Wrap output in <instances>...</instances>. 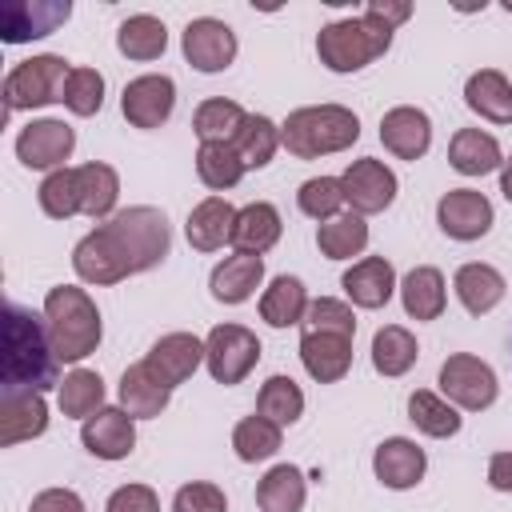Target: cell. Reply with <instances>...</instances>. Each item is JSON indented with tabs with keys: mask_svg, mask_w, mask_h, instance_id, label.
<instances>
[{
	"mask_svg": "<svg viewBox=\"0 0 512 512\" xmlns=\"http://www.w3.org/2000/svg\"><path fill=\"white\" fill-rule=\"evenodd\" d=\"M452 288H456V296H460V304L472 312V316H484V312H492L500 300H504V276L492 268V264H460L456 268V276H452Z\"/></svg>",
	"mask_w": 512,
	"mask_h": 512,
	"instance_id": "cell-30",
	"label": "cell"
},
{
	"mask_svg": "<svg viewBox=\"0 0 512 512\" xmlns=\"http://www.w3.org/2000/svg\"><path fill=\"white\" fill-rule=\"evenodd\" d=\"M76 188H80V212L92 220L116 216V200H120V176L112 164L88 160L76 168Z\"/></svg>",
	"mask_w": 512,
	"mask_h": 512,
	"instance_id": "cell-29",
	"label": "cell"
},
{
	"mask_svg": "<svg viewBox=\"0 0 512 512\" xmlns=\"http://www.w3.org/2000/svg\"><path fill=\"white\" fill-rule=\"evenodd\" d=\"M340 288L356 308H384L400 284H396V268L384 256H364L340 276Z\"/></svg>",
	"mask_w": 512,
	"mask_h": 512,
	"instance_id": "cell-20",
	"label": "cell"
},
{
	"mask_svg": "<svg viewBox=\"0 0 512 512\" xmlns=\"http://www.w3.org/2000/svg\"><path fill=\"white\" fill-rule=\"evenodd\" d=\"M116 48H120V56H128V60H156V56H164V48H168V28H164V20H156V16H148V12L128 16V20L116 28Z\"/></svg>",
	"mask_w": 512,
	"mask_h": 512,
	"instance_id": "cell-35",
	"label": "cell"
},
{
	"mask_svg": "<svg viewBox=\"0 0 512 512\" xmlns=\"http://www.w3.org/2000/svg\"><path fill=\"white\" fill-rule=\"evenodd\" d=\"M416 356H420V344L404 324H384L372 336V368L380 376H404L416 364Z\"/></svg>",
	"mask_w": 512,
	"mask_h": 512,
	"instance_id": "cell-34",
	"label": "cell"
},
{
	"mask_svg": "<svg viewBox=\"0 0 512 512\" xmlns=\"http://www.w3.org/2000/svg\"><path fill=\"white\" fill-rule=\"evenodd\" d=\"M76 148V132L64 124V120H32L28 128H20L16 136V160L24 168H40V172H56V168H68L64 160L72 156Z\"/></svg>",
	"mask_w": 512,
	"mask_h": 512,
	"instance_id": "cell-10",
	"label": "cell"
},
{
	"mask_svg": "<svg viewBox=\"0 0 512 512\" xmlns=\"http://www.w3.org/2000/svg\"><path fill=\"white\" fill-rule=\"evenodd\" d=\"M60 360L48 340L44 316L32 308H4V392H48L60 388Z\"/></svg>",
	"mask_w": 512,
	"mask_h": 512,
	"instance_id": "cell-2",
	"label": "cell"
},
{
	"mask_svg": "<svg viewBox=\"0 0 512 512\" xmlns=\"http://www.w3.org/2000/svg\"><path fill=\"white\" fill-rule=\"evenodd\" d=\"M308 304L312 300L300 276H276L260 296V320L272 328H292V324H304Z\"/></svg>",
	"mask_w": 512,
	"mask_h": 512,
	"instance_id": "cell-31",
	"label": "cell"
},
{
	"mask_svg": "<svg viewBox=\"0 0 512 512\" xmlns=\"http://www.w3.org/2000/svg\"><path fill=\"white\" fill-rule=\"evenodd\" d=\"M296 204H300L304 216H312L320 224L332 220V216H340V204H344L340 176H312V180H304L300 192H296Z\"/></svg>",
	"mask_w": 512,
	"mask_h": 512,
	"instance_id": "cell-44",
	"label": "cell"
},
{
	"mask_svg": "<svg viewBox=\"0 0 512 512\" xmlns=\"http://www.w3.org/2000/svg\"><path fill=\"white\" fill-rule=\"evenodd\" d=\"M232 452L244 460V464H256V460H268L280 452V428L264 416H244L236 428H232Z\"/></svg>",
	"mask_w": 512,
	"mask_h": 512,
	"instance_id": "cell-42",
	"label": "cell"
},
{
	"mask_svg": "<svg viewBox=\"0 0 512 512\" xmlns=\"http://www.w3.org/2000/svg\"><path fill=\"white\" fill-rule=\"evenodd\" d=\"M492 220H496L492 200H488L484 192H476V188H448V192L440 196V204H436V224H440V232L452 236V240H464V244L488 236Z\"/></svg>",
	"mask_w": 512,
	"mask_h": 512,
	"instance_id": "cell-13",
	"label": "cell"
},
{
	"mask_svg": "<svg viewBox=\"0 0 512 512\" xmlns=\"http://www.w3.org/2000/svg\"><path fill=\"white\" fill-rule=\"evenodd\" d=\"M196 176H200L212 192H228V188L240 184L244 164H240V156H236L232 144H224V140H208V144L196 148Z\"/></svg>",
	"mask_w": 512,
	"mask_h": 512,
	"instance_id": "cell-40",
	"label": "cell"
},
{
	"mask_svg": "<svg viewBox=\"0 0 512 512\" xmlns=\"http://www.w3.org/2000/svg\"><path fill=\"white\" fill-rule=\"evenodd\" d=\"M304 500H308V480H304V472L296 464H276L256 484L260 512H300Z\"/></svg>",
	"mask_w": 512,
	"mask_h": 512,
	"instance_id": "cell-32",
	"label": "cell"
},
{
	"mask_svg": "<svg viewBox=\"0 0 512 512\" xmlns=\"http://www.w3.org/2000/svg\"><path fill=\"white\" fill-rule=\"evenodd\" d=\"M500 192H504V200L512 204V156H508L504 168H500Z\"/></svg>",
	"mask_w": 512,
	"mask_h": 512,
	"instance_id": "cell-52",
	"label": "cell"
},
{
	"mask_svg": "<svg viewBox=\"0 0 512 512\" xmlns=\"http://www.w3.org/2000/svg\"><path fill=\"white\" fill-rule=\"evenodd\" d=\"M464 104L476 116L492 120V124H512V84H508V76L496 72V68L472 72L468 84H464Z\"/></svg>",
	"mask_w": 512,
	"mask_h": 512,
	"instance_id": "cell-27",
	"label": "cell"
},
{
	"mask_svg": "<svg viewBox=\"0 0 512 512\" xmlns=\"http://www.w3.org/2000/svg\"><path fill=\"white\" fill-rule=\"evenodd\" d=\"M200 364H204V340L192 336V332H168V336H160V340L148 348V356H144V368H148L164 388L184 384Z\"/></svg>",
	"mask_w": 512,
	"mask_h": 512,
	"instance_id": "cell-14",
	"label": "cell"
},
{
	"mask_svg": "<svg viewBox=\"0 0 512 512\" xmlns=\"http://www.w3.org/2000/svg\"><path fill=\"white\" fill-rule=\"evenodd\" d=\"M504 12H508V16H512V0H508V4H504Z\"/></svg>",
	"mask_w": 512,
	"mask_h": 512,
	"instance_id": "cell-53",
	"label": "cell"
},
{
	"mask_svg": "<svg viewBox=\"0 0 512 512\" xmlns=\"http://www.w3.org/2000/svg\"><path fill=\"white\" fill-rule=\"evenodd\" d=\"M72 68L64 56H32L20 60L8 76H4V116L24 112V108H44V104H64V84H68Z\"/></svg>",
	"mask_w": 512,
	"mask_h": 512,
	"instance_id": "cell-6",
	"label": "cell"
},
{
	"mask_svg": "<svg viewBox=\"0 0 512 512\" xmlns=\"http://www.w3.org/2000/svg\"><path fill=\"white\" fill-rule=\"evenodd\" d=\"M256 416L272 420L276 428H288L304 416V392L292 376H268L260 396H256Z\"/></svg>",
	"mask_w": 512,
	"mask_h": 512,
	"instance_id": "cell-38",
	"label": "cell"
},
{
	"mask_svg": "<svg viewBox=\"0 0 512 512\" xmlns=\"http://www.w3.org/2000/svg\"><path fill=\"white\" fill-rule=\"evenodd\" d=\"M244 120H248V112H244L236 100L212 96V100H204V104L196 108V116H192V132L200 136V144H208V140H224V144H232L236 132L244 128Z\"/></svg>",
	"mask_w": 512,
	"mask_h": 512,
	"instance_id": "cell-39",
	"label": "cell"
},
{
	"mask_svg": "<svg viewBox=\"0 0 512 512\" xmlns=\"http://www.w3.org/2000/svg\"><path fill=\"white\" fill-rule=\"evenodd\" d=\"M316 248L328 256V260H352L368 248V224L364 216L356 212H344V216H332L316 228Z\"/></svg>",
	"mask_w": 512,
	"mask_h": 512,
	"instance_id": "cell-36",
	"label": "cell"
},
{
	"mask_svg": "<svg viewBox=\"0 0 512 512\" xmlns=\"http://www.w3.org/2000/svg\"><path fill=\"white\" fill-rule=\"evenodd\" d=\"M64 108L76 116H96L104 108V76L96 68H72L64 84Z\"/></svg>",
	"mask_w": 512,
	"mask_h": 512,
	"instance_id": "cell-45",
	"label": "cell"
},
{
	"mask_svg": "<svg viewBox=\"0 0 512 512\" xmlns=\"http://www.w3.org/2000/svg\"><path fill=\"white\" fill-rule=\"evenodd\" d=\"M400 304L412 320H440L448 292H444V276L432 264H416L404 280H400Z\"/></svg>",
	"mask_w": 512,
	"mask_h": 512,
	"instance_id": "cell-28",
	"label": "cell"
},
{
	"mask_svg": "<svg viewBox=\"0 0 512 512\" xmlns=\"http://www.w3.org/2000/svg\"><path fill=\"white\" fill-rule=\"evenodd\" d=\"M300 364L316 384H336L352 368V336L340 332H300Z\"/></svg>",
	"mask_w": 512,
	"mask_h": 512,
	"instance_id": "cell-18",
	"label": "cell"
},
{
	"mask_svg": "<svg viewBox=\"0 0 512 512\" xmlns=\"http://www.w3.org/2000/svg\"><path fill=\"white\" fill-rule=\"evenodd\" d=\"M448 164L460 172V176H488L496 168H504V148L492 132H480V128H460L448 144Z\"/></svg>",
	"mask_w": 512,
	"mask_h": 512,
	"instance_id": "cell-25",
	"label": "cell"
},
{
	"mask_svg": "<svg viewBox=\"0 0 512 512\" xmlns=\"http://www.w3.org/2000/svg\"><path fill=\"white\" fill-rule=\"evenodd\" d=\"M232 148H236L244 172H248V168H264V164L276 156V148H280V124H272L268 116H248L244 128L236 132Z\"/></svg>",
	"mask_w": 512,
	"mask_h": 512,
	"instance_id": "cell-41",
	"label": "cell"
},
{
	"mask_svg": "<svg viewBox=\"0 0 512 512\" xmlns=\"http://www.w3.org/2000/svg\"><path fill=\"white\" fill-rule=\"evenodd\" d=\"M368 16H376L380 24H388L392 32L412 16V4L408 0H368V8H364Z\"/></svg>",
	"mask_w": 512,
	"mask_h": 512,
	"instance_id": "cell-50",
	"label": "cell"
},
{
	"mask_svg": "<svg viewBox=\"0 0 512 512\" xmlns=\"http://www.w3.org/2000/svg\"><path fill=\"white\" fill-rule=\"evenodd\" d=\"M284 232V220L276 212V204L268 200H252L236 212V228H232V248L248 252V256H264Z\"/></svg>",
	"mask_w": 512,
	"mask_h": 512,
	"instance_id": "cell-23",
	"label": "cell"
},
{
	"mask_svg": "<svg viewBox=\"0 0 512 512\" xmlns=\"http://www.w3.org/2000/svg\"><path fill=\"white\" fill-rule=\"evenodd\" d=\"M48 432V404L44 392H4L0 396V444H24Z\"/></svg>",
	"mask_w": 512,
	"mask_h": 512,
	"instance_id": "cell-19",
	"label": "cell"
},
{
	"mask_svg": "<svg viewBox=\"0 0 512 512\" xmlns=\"http://www.w3.org/2000/svg\"><path fill=\"white\" fill-rule=\"evenodd\" d=\"M380 144L396 156V160H420L432 148V120L424 108L412 104H396L380 116Z\"/></svg>",
	"mask_w": 512,
	"mask_h": 512,
	"instance_id": "cell-16",
	"label": "cell"
},
{
	"mask_svg": "<svg viewBox=\"0 0 512 512\" xmlns=\"http://www.w3.org/2000/svg\"><path fill=\"white\" fill-rule=\"evenodd\" d=\"M488 484L496 492H512V448L508 452H496L488 460Z\"/></svg>",
	"mask_w": 512,
	"mask_h": 512,
	"instance_id": "cell-51",
	"label": "cell"
},
{
	"mask_svg": "<svg viewBox=\"0 0 512 512\" xmlns=\"http://www.w3.org/2000/svg\"><path fill=\"white\" fill-rule=\"evenodd\" d=\"M28 512H84V500L72 488H44V492L32 496Z\"/></svg>",
	"mask_w": 512,
	"mask_h": 512,
	"instance_id": "cell-49",
	"label": "cell"
},
{
	"mask_svg": "<svg viewBox=\"0 0 512 512\" xmlns=\"http://www.w3.org/2000/svg\"><path fill=\"white\" fill-rule=\"evenodd\" d=\"M80 440H84V448H88L96 460H124V456H132V448H136V420H132L124 408L104 404L100 412H92V416L84 420Z\"/></svg>",
	"mask_w": 512,
	"mask_h": 512,
	"instance_id": "cell-17",
	"label": "cell"
},
{
	"mask_svg": "<svg viewBox=\"0 0 512 512\" xmlns=\"http://www.w3.org/2000/svg\"><path fill=\"white\" fill-rule=\"evenodd\" d=\"M236 212H240V208H232L224 196H208V200H200V204L188 212V224H184L188 244H192L196 252H216V248L232 244Z\"/></svg>",
	"mask_w": 512,
	"mask_h": 512,
	"instance_id": "cell-21",
	"label": "cell"
},
{
	"mask_svg": "<svg viewBox=\"0 0 512 512\" xmlns=\"http://www.w3.org/2000/svg\"><path fill=\"white\" fill-rule=\"evenodd\" d=\"M36 200L44 208V216L52 220H68L80 212V188H76V168H56L40 180L36 188Z\"/></svg>",
	"mask_w": 512,
	"mask_h": 512,
	"instance_id": "cell-43",
	"label": "cell"
},
{
	"mask_svg": "<svg viewBox=\"0 0 512 512\" xmlns=\"http://www.w3.org/2000/svg\"><path fill=\"white\" fill-rule=\"evenodd\" d=\"M44 324H48V340L60 364H80L84 356L96 352L104 324H100V308L96 300L76 288V284H56L44 296Z\"/></svg>",
	"mask_w": 512,
	"mask_h": 512,
	"instance_id": "cell-3",
	"label": "cell"
},
{
	"mask_svg": "<svg viewBox=\"0 0 512 512\" xmlns=\"http://www.w3.org/2000/svg\"><path fill=\"white\" fill-rule=\"evenodd\" d=\"M176 108V84L164 72H148L124 84L120 92V112L132 128H160Z\"/></svg>",
	"mask_w": 512,
	"mask_h": 512,
	"instance_id": "cell-12",
	"label": "cell"
},
{
	"mask_svg": "<svg viewBox=\"0 0 512 512\" xmlns=\"http://www.w3.org/2000/svg\"><path fill=\"white\" fill-rule=\"evenodd\" d=\"M340 188H344V204H352L356 216H376V212L392 208V200L400 192V180L384 160L364 156V160H352L344 168Z\"/></svg>",
	"mask_w": 512,
	"mask_h": 512,
	"instance_id": "cell-9",
	"label": "cell"
},
{
	"mask_svg": "<svg viewBox=\"0 0 512 512\" xmlns=\"http://www.w3.org/2000/svg\"><path fill=\"white\" fill-rule=\"evenodd\" d=\"M392 48V28L376 16L360 12L348 20H332L316 36V56L328 72H360Z\"/></svg>",
	"mask_w": 512,
	"mask_h": 512,
	"instance_id": "cell-5",
	"label": "cell"
},
{
	"mask_svg": "<svg viewBox=\"0 0 512 512\" xmlns=\"http://www.w3.org/2000/svg\"><path fill=\"white\" fill-rule=\"evenodd\" d=\"M372 472H376V480H380L384 488L404 492V488H416V484L424 480L428 456H424V448H420L416 440H408V436H388V440H380L376 452H372Z\"/></svg>",
	"mask_w": 512,
	"mask_h": 512,
	"instance_id": "cell-15",
	"label": "cell"
},
{
	"mask_svg": "<svg viewBox=\"0 0 512 512\" xmlns=\"http://www.w3.org/2000/svg\"><path fill=\"white\" fill-rule=\"evenodd\" d=\"M72 16V4H4L0 8V32L8 44H20V40H36V36H48L56 24H64Z\"/></svg>",
	"mask_w": 512,
	"mask_h": 512,
	"instance_id": "cell-24",
	"label": "cell"
},
{
	"mask_svg": "<svg viewBox=\"0 0 512 512\" xmlns=\"http://www.w3.org/2000/svg\"><path fill=\"white\" fill-rule=\"evenodd\" d=\"M104 512H160V496L148 484H120L108 496Z\"/></svg>",
	"mask_w": 512,
	"mask_h": 512,
	"instance_id": "cell-48",
	"label": "cell"
},
{
	"mask_svg": "<svg viewBox=\"0 0 512 512\" xmlns=\"http://www.w3.org/2000/svg\"><path fill=\"white\" fill-rule=\"evenodd\" d=\"M304 332H340V336H356V312L352 304L336 300V296H320L308 304V316L300 324Z\"/></svg>",
	"mask_w": 512,
	"mask_h": 512,
	"instance_id": "cell-46",
	"label": "cell"
},
{
	"mask_svg": "<svg viewBox=\"0 0 512 512\" xmlns=\"http://www.w3.org/2000/svg\"><path fill=\"white\" fill-rule=\"evenodd\" d=\"M408 420H412L424 436H432V440H448V436H456L460 424H464L460 408L448 404L440 392H428V388H416V392L408 396Z\"/></svg>",
	"mask_w": 512,
	"mask_h": 512,
	"instance_id": "cell-33",
	"label": "cell"
},
{
	"mask_svg": "<svg viewBox=\"0 0 512 512\" xmlns=\"http://www.w3.org/2000/svg\"><path fill=\"white\" fill-rule=\"evenodd\" d=\"M168 248H172L168 216L152 204H136L96 224L72 248V268L84 284H120L136 272L156 268L168 256Z\"/></svg>",
	"mask_w": 512,
	"mask_h": 512,
	"instance_id": "cell-1",
	"label": "cell"
},
{
	"mask_svg": "<svg viewBox=\"0 0 512 512\" xmlns=\"http://www.w3.org/2000/svg\"><path fill=\"white\" fill-rule=\"evenodd\" d=\"M260 280H264V256L232 252L212 268L208 288H212V300H220V304H244L260 288Z\"/></svg>",
	"mask_w": 512,
	"mask_h": 512,
	"instance_id": "cell-22",
	"label": "cell"
},
{
	"mask_svg": "<svg viewBox=\"0 0 512 512\" xmlns=\"http://www.w3.org/2000/svg\"><path fill=\"white\" fill-rule=\"evenodd\" d=\"M172 400V388H164L148 368L144 360L140 364H128L124 376H120V408L132 416V420H152L168 408Z\"/></svg>",
	"mask_w": 512,
	"mask_h": 512,
	"instance_id": "cell-26",
	"label": "cell"
},
{
	"mask_svg": "<svg viewBox=\"0 0 512 512\" xmlns=\"http://www.w3.org/2000/svg\"><path fill=\"white\" fill-rule=\"evenodd\" d=\"M204 364L216 384H240L260 364V340L244 324H216L204 336Z\"/></svg>",
	"mask_w": 512,
	"mask_h": 512,
	"instance_id": "cell-8",
	"label": "cell"
},
{
	"mask_svg": "<svg viewBox=\"0 0 512 512\" xmlns=\"http://www.w3.org/2000/svg\"><path fill=\"white\" fill-rule=\"evenodd\" d=\"M360 140V116L344 104H308L288 112L280 124V144L300 160H320L344 152Z\"/></svg>",
	"mask_w": 512,
	"mask_h": 512,
	"instance_id": "cell-4",
	"label": "cell"
},
{
	"mask_svg": "<svg viewBox=\"0 0 512 512\" xmlns=\"http://www.w3.org/2000/svg\"><path fill=\"white\" fill-rule=\"evenodd\" d=\"M180 48H184V60L196 72L212 76V72H224L236 60V32L216 16H196V20H188V28L180 36Z\"/></svg>",
	"mask_w": 512,
	"mask_h": 512,
	"instance_id": "cell-11",
	"label": "cell"
},
{
	"mask_svg": "<svg viewBox=\"0 0 512 512\" xmlns=\"http://www.w3.org/2000/svg\"><path fill=\"white\" fill-rule=\"evenodd\" d=\"M440 396L464 412H484L496 404L500 384H496L492 364H484L472 352H456L440 364Z\"/></svg>",
	"mask_w": 512,
	"mask_h": 512,
	"instance_id": "cell-7",
	"label": "cell"
},
{
	"mask_svg": "<svg viewBox=\"0 0 512 512\" xmlns=\"http://www.w3.org/2000/svg\"><path fill=\"white\" fill-rule=\"evenodd\" d=\"M172 512H228V496L212 480H192V484L176 488Z\"/></svg>",
	"mask_w": 512,
	"mask_h": 512,
	"instance_id": "cell-47",
	"label": "cell"
},
{
	"mask_svg": "<svg viewBox=\"0 0 512 512\" xmlns=\"http://www.w3.org/2000/svg\"><path fill=\"white\" fill-rule=\"evenodd\" d=\"M56 400H60V412H64V416L88 420L92 412L104 408V380H100V372H92V368H72V372L60 380Z\"/></svg>",
	"mask_w": 512,
	"mask_h": 512,
	"instance_id": "cell-37",
	"label": "cell"
}]
</instances>
